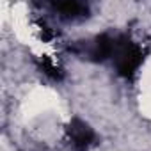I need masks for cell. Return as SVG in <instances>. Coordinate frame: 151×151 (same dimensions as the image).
<instances>
[{"mask_svg":"<svg viewBox=\"0 0 151 151\" xmlns=\"http://www.w3.org/2000/svg\"><path fill=\"white\" fill-rule=\"evenodd\" d=\"M71 137H73V144L77 147H87V144L93 139V133L87 130V126L78 124L77 128H71Z\"/></svg>","mask_w":151,"mask_h":151,"instance_id":"6da1fadb","label":"cell"}]
</instances>
